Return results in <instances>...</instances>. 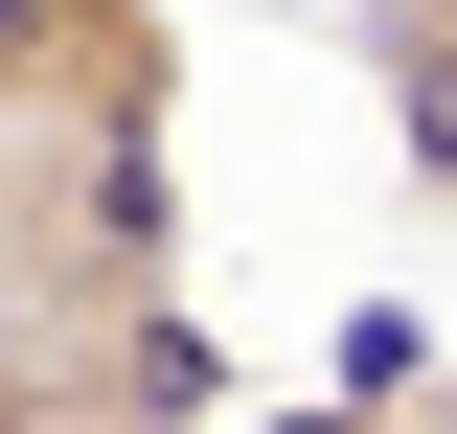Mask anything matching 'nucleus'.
<instances>
[{
    "label": "nucleus",
    "instance_id": "7ed1b4c3",
    "mask_svg": "<svg viewBox=\"0 0 457 434\" xmlns=\"http://www.w3.org/2000/svg\"><path fill=\"white\" fill-rule=\"evenodd\" d=\"M0 434H137V412H114V388H92V366H69V388H46V412H0Z\"/></svg>",
    "mask_w": 457,
    "mask_h": 434
},
{
    "label": "nucleus",
    "instance_id": "f03ea898",
    "mask_svg": "<svg viewBox=\"0 0 457 434\" xmlns=\"http://www.w3.org/2000/svg\"><path fill=\"white\" fill-rule=\"evenodd\" d=\"M366 92H389V138H411V183L457 206V0H366Z\"/></svg>",
    "mask_w": 457,
    "mask_h": 434
},
{
    "label": "nucleus",
    "instance_id": "f257e3e1",
    "mask_svg": "<svg viewBox=\"0 0 457 434\" xmlns=\"http://www.w3.org/2000/svg\"><path fill=\"white\" fill-rule=\"evenodd\" d=\"M183 23L161 0H0V138H161Z\"/></svg>",
    "mask_w": 457,
    "mask_h": 434
}]
</instances>
